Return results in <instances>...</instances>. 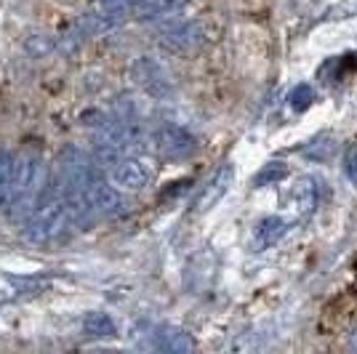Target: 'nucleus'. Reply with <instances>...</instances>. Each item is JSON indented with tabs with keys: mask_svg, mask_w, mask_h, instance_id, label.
<instances>
[{
	"mask_svg": "<svg viewBox=\"0 0 357 354\" xmlns=\"http://www.w3.org/2000/svg\"><path fill=\"white\" fill-rule=\"evenodd\" d=\"M73 222L70 219V210L64 206V197L54 194L51 200H45L40 206L32 210V216L24 222L22 237L30 240V243H48L56 235L64 232V226Z\"/></svg>",
	"mask_w": 357,
	"mask_h": 354,
	"instance_id": "2",
	"label": "nucleus"
},
{
	"mask_svg": "<svg viewBox=\"0 0 357 354\" xmlns=\"http://www.w3.org/2000/svg\"><path fill=\"white\" fill-rule=\"evenodd\" d=\"M107 178L123 192H142L152 181V171L147 162L139 157H120L115 165H109Z\"/></svg>",
	"mask_w": 357,
	"mask_h": 354,
	"instance_id": "5",
	"label": "nucleus"
},
{
	"mask_svg": "<svg viewBox=\"0 0 357 354\" xmlns=\"http://www.w3.org/2000/svg\"><path fill=\"white\" fill-rule=\"evenodd\" d=\"M232 181H235V165H232V162H222V165L211 174L208 181L203 184V190L197 192V197H195V203H192L195 213H206V210H211V208L222 200L224 194L229 192Z\"/></svg>",
	"mask_w": 357,
	"mask_h": 354,
	"instance_id": "6",
	"label": "nucleus"
},
{
	"mask_svg": "<svg viewBox=\"0 0 357 354\" xmlns=\"http://www.w3.org/2000/svg\"><path fill=\"white\" fill-rule=\"evenodd\" d=\"M288 229H291V222L283 219V216H264V219H259L251 232V251L261 253L272 248V245H278L288 235Z\"/></svg>",
	"mask_w": 357,
	"mask_h": 354,
	"instance_id": "10",
	"label": "nucleus"
},
{
	"mask_svg": "<svg viewBox=\"0 0 357 354\" xmlns=\"http://www.w3.org/2000/svg\"><path fill=\"white\" fill-rule=\"evenodd\" d=\"M91 8H93L96 14H102L105 19H109L112 24H120L126 16L131 14L134 0H93Z\"/></svg>",
	"mask_w": 357,
	"mask_h": 354,
	"instance_id": "14",
	"label": "nucleus"
},
{
	"mask_svg": "<svg viewBox=\"0 0 357 354\" xmlns=\"http://www.w3.org/2000/svg\"><path fill=\"white\" fill-rule=\"evenodd\" d=\"M24 48H27V54L30 56H35V59H40V56H45L51 48H54V43L45 38V35H32L30 40L24 43Z\"/></svg>",
	"mask_w": 357,
	"mask_h": 354,
	"instance_id": "17",
	"label": "nucleus"
},
{
	"mask_svg": "<svg viewBox=\"0 0 357 354\" xmlns=\"http://www.w3.org/2000/svg\"><path fill=\"white\" fill-rule=\"evenodd\" d=\"M317 203H320V184L310 174L307 176H298L291 184L288 194H285V208L291 210L294 219H304V216L314 213Z\"/></svg>",
	"mask_w": 357,
	"mask_h": 354,
	"instance_id": "9",
	"label": "nucleus"
},
{
	"mask_svg": "<svg viewBox=\"0 0 357 354\" xmlns=\"http://www.w3.org/2000/svg\"><path fill=\"white\" fill-rule=\"evenodd\" d=\"M14 171H16V157L8 149H0V210H8V206H11Z\"/></svg>",
	"mask_w": 357,
	"mask_h": 354,
	"instance_id": "13",
	"label": "nucleus"
},
{
	"mask_svg": "<svg viewBox=\"0 0 357 354\" xmlns=\"http://www.w3.org/2000/svg\"><path fill=\"white\" fill-rule=\"evenodd\" d=\"M160 43L168 51H176V54H190L197 45L203 43V30L197 22L190 19H178V22H168L160 30Z\"/></svg>",
	"mask_w": 357,
	"mask_h": 354,
	"instance_id": "7",
	"label": "nucleus"
},
{
	"mask_svg": "<svg viewBox=\"0 0 357 354\" xmlns=\"http://www.w3.org/2000/svg\"><path fill=\"white\" fill-rule=\"evenodd\" d=\"M45 165L43 157L38 152H22L16 157V171H14V192H11V206L8 210L14 216H24L30 213V208L35 206L40 187H43Z\"/></svg>",
	"mask_w": 357,
	"mask_h": 354,
	"instance_id": "1",
	"label": "nucleus"
},
{
	"mask_svg": "<svg viewBox=\"0 0 357 354\" xmlns=\"http://www.w3.org/2000/svg\"><path fill=\"white\" fill-rule=\"evenodd\" d=\"M149 336H152V346L155 349H163V352H174V354L195 352V339L187 330L176 328V325H160Z\"/></svg>",
	"mask_w": 357,
	"mask_h": 354,
	"instance_id": "11",
	"label": "nucleus"
},
{
	"mask_svg": "<svg viewBox=\"0 0 357 354\" xmlns=\"http://www.w3.org/2000/svg\"><path fill=\"white\" fill-rule=\"evenodd\" d=\"M128 75H131V83L136 88H142L155 99H165V96L174 93V83H171L168 70L152 56H139V59L131 61Z\"/></svg>",
	"mask_w": 357,
	"mask_h": 354,
	"instance_id": "3",
	"label": "nucleus"
},
{
	"mask_svg": "<svg viewBox=\"0 0 357 354\" xmlns=\"http://www.w3.org/2000/svg\"><path fill=\"white\" fill-rule=\"evenodd\" d=\"M139 3H147V0H134V6H139Z\"/></svg>",
	"mask_w": 357,
	"mask_h": 354,
	"instance_id": "20",
	"label": "nucleus"
},
{
	"mask_svg": "<svg viewBox=\"0 0 357 354\" xmlns=\"http://www.w3.org/2000/svg\"><path fill=\"white\" fill-rule=\"evenodd\" d=\"M288 104H291L294 112H307V109L314 104V88L310 86V83H298L296 88L291 91Z\"/></svg>",
	"mask_w": 357,
	"mask_h": 354,
	"instance_id": "15",
	"label": "nucleus"
},
{
	"mask_svg": "<svg viewBox=\"0 0 357 354\" xmlns=\"http://www.w3.org/2000/svg\"><path fill=\"white\" fill-rule=\"evenodd\" d=\"M331 149H333V141H323V139H314L310 141V147L304 149V155L307 157H312V160H328V155H331Z\"/></svg>",
	"mask_w": 357,
	"mask_h": 354,
	"instance_id": "18",
	"label": "nucleus"
},
{
	"mask_svg": "<svg viewBox=\"0 0 357 354\" xmlns=\"http://www.w3.org/2000/svg\"><path fill=\"white\" fill-rule=\"evenodd\" d=\"M86 194H89L91 206L96 213H105V216H120L128 210V197L123 190H118L109 178L102 181V178H93L89 187H86Z\"/></svg>",
	"mask_w": 357,
	"mask_h": 354,
	"instance_id": "8",
	"label": "nucleus"
},
{
	"mask_svg": "<svg viewBox=\"0 0 357 354\" xmlns=\"http://www.w3.org/2000/svg\"><path fill=\"white\" fill-rule=\"evenodd\" d=\"M344 174L357 187V141H352L344 152Z\"/></svg>",
	"mask_w": 357,
	"mask_h": 354,
	"instance_id": "19",
	"label": "nucleus"
},
{
	"mask_svg": "<svg viewBox=\"0 0 357 354\" xmlns=\"http://www.w3.org/2000/svg\"><path fill=\"white\" fill-rule=\"evenodd\" d=\"M155 152L168 162H181L197 152V139L181 125L163 123L155 131Z\"/></svg>",
	"mask_w": 357,
	"mask_h": 354,
	"instance_id": "4",
	"label": "nucleus"
},
{
	"mask_svg": "<svg viewBox=\"0 0 357 354\" xmlns=\"http://www.w3.org/2000/svg\"><path fill=\"white\" fill-rule=\"evenodd\" d=\"M288 176V168H285L280 160H272L267 162L259 174H256V178H253V184L256 187H264V184H278V181H283V178Z\"/></svg>",
	"mask_w": 357,
	"mask_h": 354,
	"instance_id": "16",
	"label": "nucleus"
},
{
	"mask_svg": "<svg viewBox=\"0 0 357 354\" xmlns=\"http://www.w3.org/2000/svg\"><path fill=\"white\" fill-rule=\"evenodd\" d=\"M80 328L89 339H112L118 336V323L112 320V314H107L102 309L86 311L83 320H80Z\"/></svg>",
	"mask_w": 357,
	"mask_h": 354,
	"instance_id": "12",
	"label": "nucleus"
}]
</instances>
